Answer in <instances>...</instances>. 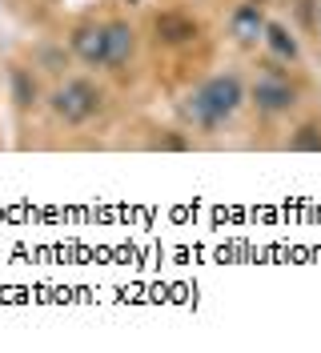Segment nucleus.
I'll return each instance as SVG.
<instances>
[{
    "label": "nucleus",
    "instance_id": "obj_1",
    "mask_svg": "<svg viewBox=\"0 0 321 353\" xmlns=\"http://www.w3.org/2000/svg\"><path fill=\"white\" fill-rule=\"evenodd\" d=\"M249 101V92L241 85V77L233 72H221V77H209V81H201V85L189 92V101H185V112H189V121L197 129L205 132H217L221 125H229L237 117V109Z\"/></svg>",
    "mask_w": 321,
    "mask_h": 353
},
{
    "label": "nucleus",
    "instance_id": "obj_10",
    "mask_svg": "<svg viewBox=\"0 0 321 353\" xmlns=\"http://www.w3.org/2000/svg\"><path fill=\"white\" fill-rule=\"evenodd\" d=\"M289 149H293V153H321V129L318 125H301V129L289 137Z\"/></svg>",
    "mask_w": 321,
    "mask_h": 353
},
{
    "label": "nucleus",
    "instance_id": "obj_6",
    "mask_svg": "<svg viewBox=\"0 0 321 353\" xmlns=\"http://www.w3.org/2000/svg\"><path fill=\"white\" fill-rule=\"evenodd\" d=\"M137 57V32L128 21H105V68H125Z\"/></svg>",
    "mask_w": 321,
    "mask_h": 353
},
{
    "label": "nucleus",
    "instance_id": "obj_2",
    "mask_svg": "<svg viewBox=\"0 0 321 353\" xmlns=\"http://www.w3.org/2000/svg\"><path fill=\"white\" fill-rule=\"evenodd\" d=\"M101 88L85 81V77H72V81H64V85L52 88V97H48V109L57 112V121L64 125H85L93 121L97 112H101Z\"/></svg>",
    "mask_w": 321,
    "mask_h": 353
},
{
    "label": "nucleus",
    "instance_id": "obj_11",
    "mask_svg": "<svg viewBox=\"0 0 321 353\" xmlns=\"http://www.w3.org/2000/svg\"><path fill=\"white\" fill-rule=\"evenodd\" d=\"M125 4H141V0H125Z\"/></svg>",
    "mask_w": 321,
    "mask_h": 353
},
{
    "label": "nucleus",
    "instance_id": "obj_3",
    "mask_svg": "<svg viewBox=\"0 0 321 353\" xmlns=\"http://www.w3.org/2000/svg\"><path fill=\"white\" fill-rule=\"evenodd\" d=\"M249 101L257 105V112H265V117H281V112H289L293 105H298V85H293L289 77H281V72H265V77H257L253 81Z\"/></svg>",
    "mask_w": 321,
    "mask_h": 353
},
{
    "label": "nucleus",
    "instance_id": "obj_9",
    "mask_svg": "<svg viewBox=\"0 0 321 353\" xmlns=\"http://www.w3.org/2000/svg\"><path fill=\"white\" fill-rule=\"evenodd\" d=\"M37 81L28 77V68H12V101L21 105V109H32L37 105Z\"/></svg>",
    "mask_w": 321,
    "mask_h": 353
},
{
    "label": "nucleus",
    "instance_id": "obj_8",
    "mask_svg": "<svg viewBox=\"0 0 321 353\" xmlns=\"http://www.w3.org/2000/svg\"><path fill=\"white\" fill-rule=\"evenodd\" d=\"M261 44H265V48H269L278 61H289V65L301 57L298 37L289 32V24H281V21H269V28H265V41H261Z\"/></svg>",
    "mask_w": 321,
    "mask_h": 353
},
{
    "label": "nucleus",
    "instance_id": "obj_7",
    "mask_svg": "<svg viewBox=\"0 0 321 353\" xmlns=\"http://www.w3.org/2000/svg\"><path fill=\"white\" fill-rule=\"evenodd\" d=\"M197 21L185 17V12H161L157 17V41L165 44H185V41H197Z\"/></svg>",
    "mask_w": 321,
    "mask_h": 353
},
{
    "label": "nucleus",
    "instance_id": "obj_12",
    "mask_svg": "<svg viewBox=\"0 0 321 353\" xmlns=\"http://www.w3.org/2000/svg\"><path fill=\"white\" fill-rule=\"evenodd\" d=\"M257 4H265V0H257Z\"/></svg>",
    "mask_w": 321,
    "mask_h": 353
},
{
    "label": "nucleus",
    "instance_id": "obj_5",
    "mask_svg": "<svg viewBox=\"0 0 321 353\" xmlns=\"http://www.w3.org/2000/svg\"><path fill=\"white\" fill-rule=\"evenodd\" d=\"M265 28H269V17H265V4H257V0L237 4L233 17H229V32L241 44H261L265 41Z\"/></svg>",
    "mask_w": 321,
    "mask_h": 353
},
{
    "label": "nucleus",
    "instance_id": "obj_4",
    "mask_svg": "<svg viewBox=\"0 0 321 353\" xmlns=\"http://www.w3.org/2000/svg\"><path fill=\"white\" fill-rule=\"evenodd\" d=\"M68 48H72L77 61H85V65H93V68H105V24L101 21L77 24L72 37H68Z\"/></svg>",
    "mask_w": 321,
    "mask_h": 353
}]
</instances>
